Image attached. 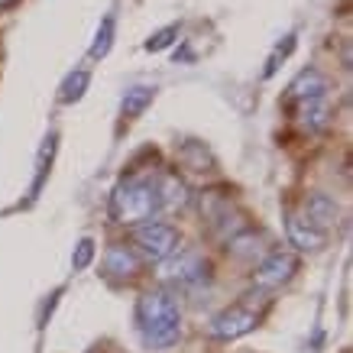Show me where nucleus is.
Wrapping results in <instances>:
<instances>
[{
  "mask_svg": "<svg viewBox=\"0 0 353 353\" xmlns=\"http://www.w3.org/2000/svg\"><path fill=\"white\" fill-rule=\"evenodd\" d=\"M137 324L146 350H169L182 337V308L169 292L152 289L139 299Z\"/></svg>",
  "mask_w": 353,
  "mask_h": 353,
  "instance_id": "nucleus-1",
  "label": "nucleus"
},
{
  "mask_svg": "<svg viewBox=\"0 0 353 353\" xmlns=\"http://www.w3.org/2000/svg\"><path fill=\"white\" fill-rule=\"evenodd\" d=\"M156 211H162L159 185L146 182V179H123L110 194V217L117 224H146V221L156 217Z\"/></svg>",
  "mask_w": 353,
  "mask_h": 353,
  "instance_id": "nucleus-2",
  "label": "nucleus"
},
{
  "mask_svg": "<svg viewBox=\"0 0 353 353\" xmlns=\"http://www.w3.org/2000/svg\"><path fill=\"white\" fill-rule=\"evenodd\" d=\"M133 243L150 263H165L179 250V230L172 224H162V221H146V224H137Z\"/></svg>",
  "mask_w": 353,
  "mask_h": 353,
  "instance_id": "nucleus-3",
  "label": "nucleus"
},
{
  "mask_svg": "<svg viewBox=\"0 0 353 353\" xmlns=\"http://www.w3.org/2000/svg\"><path fill=\"white\" fill-rule=\"evenodd\" d=\"M256 324H259V311L250 308L246 301H236V305H230V308H224L221 314L211 318V334L217 341H236V337L253 331Z\"/></svg>",
  "mask_w": 353,
  "mask_h": 353,
  "instance_id": "nucleus-4",
  "label": "nucleus"
},
{
  "mask_svg": "<svg viewBox=\"0 0 353 353\" xmlns=\"http://www.w3.org/2000/svg\"><path fill=\"white\" fill-rule=\"evenodd\" d=\"M295 269H299V256L292 250H272L269 256L259 259L253 282L259 289H276V285H282V282H289L295 276Z\"/></svg>",
  "mask_w": 353,
  "mask_h": 353,
  "instance_id": "nucleus-5",
  "label": "nucleus"
},
{
  "mask_svg": "<svg viewBox=\"0 0 353 353\" xmlns=\"http://www.w3.org/2000/svg\"><path fill=\"white\" fill-rule=\"evenodd\" d=\"M285 234H289V243L295 246V250H301V253H314V250H321L324 240H327V236H324V230L311 227L301 214H289V217H285Z\"/></svg>",
  "mask_w": 353,
  "mask_h": 353,
  "instance_id": "nucleus-6",
  "label": "nucleus"
},
{
  "mask_svg": "<svg viewBox=\"0 0 353 353\" xmlns=\"http://www.w3.org/2000/svg\"><path fill=\"white\" fill-rule=\"evenodd\" d=\"M337 217H341V208H337V201H334L331 194L314 192L305 201V221L311 227H318V230H327L331 224H337Z\"/></svg>",
  "mask_w": 353,
  "mask_h": 353,
  "instance_id": "nucleus-7",
  "label": "nucleus"
},
{
  "mask_svg": "<svg viewBox=\"0 0 353 353\" xmlns=\"http://www.w3.org/2000/svg\"><path fill=\"white\" fill-rule=\"evenodd\" d=\"M165 276L172 282H179V285H194V282H201L208 276V263H204L198 253H182V256H175L165 269Z\"/></svg>",
  "mask_w": 353,
  "mask_h": 353,
  "instance_id": "nucleus-8",
  "label": "nucleus"
},
{
  "mask_svg": "<svg viewBox=\"0 0 353 353\" xmlns=\"http://www.w3.org/2000/svg\"><path fill=\"white\" fill-rule=\"evenodd\" d=\"M289 97L292 101H314V97H327V78L318 68H305L295 81L289 85Z\"/></svg>",
  "mask_w": 353,
  "mask_h": 353,
  "instance_id": "nucleus-9",
  "label": "nucleus"
},
{
  "mask_svg": "<svg viewBox=\"0 0 353 353\" xmlns=\"http://www.w3.org/2000/svg\"><path fill=\"white\" fill-rule=\"evenodd\" d=\"M139 269V256L130 250V246H110L108 256H104V272H108L110 279H130L137 276Z\"/></svg>",
  "mask_w": 353,
  "mask_h": 353,
  "instance_id": "nucleus-10",
  "label": "nucleus"
},
{
  "mask_svg": "<svg viewBox=\"0 0 353 353\" xmlns=\"http://www.w3.org/2000/svg\"><path fill=\"white\" fill-rule=\"evenodd\" d=\"M152 97H156V88H152V85H133V88H127V94H123V101H120L123 117H127V120L139 117V114L152 104Z\"/></svg>",
  "mask_w": 353,
  "mask_h": 353,
  "instance_id": "nucleus-11",
  "label": "nucleus"
},
{
  "mask_svg": "<svg viewBox=\"0 0 353 353\" xmlns=\"http://www.w3.org/2000/svg\"><path fill=\"white\" fill-rule=\"evenodd\" d=\"M299 117L308 130H324L331 120V108H327V97H314V101H301L299 104Z\"/></svg>",
  "mask_w": 353,
  "mask_h": 353,
  "instance_id": "nucleus-12",
  "label": "nucleus"
},
{
  "mask_svg": "<svg viewBox=\"0 0 353 353\" xmlns=\"http://www.w3.org/2000/svg\"><path fill=\"white\" fill-rule=\"evenodd\" d=\"M88 85H91V75H88L85 68H78V72H72V75L62 81V94H59V101L62 104H75V101H81L85 97V91H88Z\"/></svg>",
  "mask_w": 353,
  "mask_h": 353,
  "instance_id": "nucleus-13",
  "label": "nucleus"
},
{
  "mask_svg": "<svg viewBox=\"0 0 353 353\" xmlns=\"http://www.w3.org/2000/svg\"><path fill=\"white\" fill-rule=\"evenodd\" d=\"M114 32H117V23H114V13H108L101 26L94 32V43H91V59H104L110 52V46H114Z\"/></svg>",
  "mask_w": 353,
  "mask_h": 353,
  "instance_id": "nucleus-14",
  "label": "nucleus"
},
{
  "mask_svg": "<svg viewBox=\"0 0 353 353\" xmlns=\"http://www.w3.org/2000/svg\"><path fill=\"white\" fill-rule=\"evenodd\" d=\"M185 201H188V192H185V185L179 182L175 175H169V179L159 185V204H162V208H172V211H175V208H182Z\"/></svg>",
  "mask_w": 353,
  "mask_h": 353,
  "instance_id": "nucleus-15",
  "label": "nucleus"
},
{
  "mask_svg": "<svg viewBox=\"0 0 353 353\" xmlns=\"http://www.w3.org/2000/svg\"><path fill=\"white\" fill-rule=\"evenodd\" d=\"M175 36H179V26H165V30H159L156 36L146 39V52H162L165 46L175 43Z\"/></svg>",
  "mask_w": 353,
  "mask_h": 353,
  "instance_id": "nucleus-16",
  "label": "nucleus"
},
{
  "mask_svg": "<svg viewBox=\"0 0 353 353\" xmlns=\"http://www.w3.org/2000/svg\"><path fill=\"white\" fill-rule=\"evenodd\" d=\"M91 259H94V240H81V243L75 246V253H72V266L81 272V269H88L91 266Z\"/></svg>",
  "mask_w": 353,
  "mask_h": 353,
  "instance_id": "nucleus-17",
  "label": "nucleus"
},
{
  "mask_svg": "<svg viewBox=\"0 0 353 353\" xmlns=\"http://www.w3.org/2000/svg\"><path fill=\"white\" fill-rule=\"evenodd\" d=\"M292 49H295V36H292V32H289V36H285V43H279V46H276V52L269 55L266 72H263V75H266V78L272 75V72H276V68H279V62H282V59H285V55H289Z\"/></svg>",
  "mask_w": 353,
  "mask_h": 353,
  "instance_id": "nucleus-18",
  "label": "nucleus"
},
{
  "mask_svg": "<svg viewBox=\"0 0 353 353\" xmlns=\"http://www.w3.org/2000/svg\"><path fill=\"white\" fill-rule=\"evenodd\" d=\"M20 0H0V10H10V7H17Z\"/></svg>",
  "mask_w": 353,
  "mask_h": 353,
  "instance_id": "nucleus-19",
  "label": "nucleus"
}]
</instances>
